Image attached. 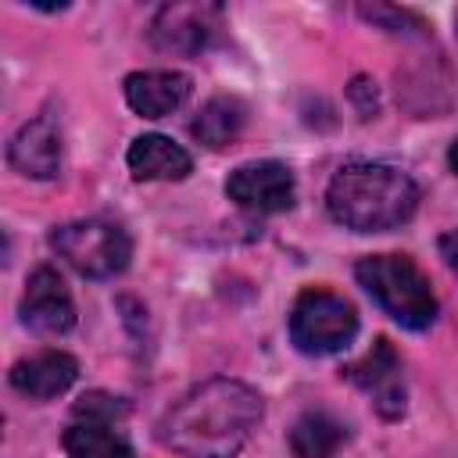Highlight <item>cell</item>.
<instances>
[{"label": "cell", "instance_id": "12", "mask_svg": "<svg viewBox=\"0 0 458 458\" xmlns=\"http://www.w3.org/2000/svg\"><path fill=\"white\" fill-rule=\"evenodd\" d=\"M190 97V79L182 72H132L125 79V104L140 118H165L179 111Z\"/></svg>", "mask_w": 458, "mask_h": 458}, {"label": "cell", "instance_id": "15", "mask_svg": "<svg viewBox=\"0 0 458 458\" xmlns=\"http://www.w3.org/2000/svg\"><path fill=\"white\" fill-rule=\"evenodd\" d=\"M347 440V426L329 411H304L290 426L293 458H333Z\"/></svg>", "mask_w": 458, "mask_h": 458}, {"label": "cell", "instance_id": "17", "mask_svg": "<svg viewBox=\"0 0 458 458\" xmlns=\"http://www.w3.org/2000/svg\"><path fill=\"white\" fill-rule=\"evenodd\" d=\"M129 411V404L122 397H111V394H86L79 404H75V415L79 419H97V422H114Z\"/></svg>", "mask_w": 458, "mask_h": 458}, {"label": "cell", "instance_id": "6", "mask_svg": "<svg viewBox=\"0 0 458 458\" xmlns=\"http://www.w3.org/2000/svg\"><path fill=\"white\" fill-rule=\"evenodd\" d=\"M344 376L365 397H372V408L383 419H401L404 415V369H401V358H397V351L386 336H379L365 358L351 361L344 369Z\"/></svg>", "mask_w": 458, "mask_h": 458}, {"label": "cell", "instance_id": "5", "mask_svg": "<svg viewBox=\"0 0 458 458\" xmlns=\"http://www.w3.org/2000/svg\"><path fill=\"white\" fill-rule=\"evenodd\" d=\"M354 333H358V315L351 301L322 286H308L304 293H297L290 308V340L297 344L301 354H315V358L336 354L354 340Z\"/></svg>", "mask_w": 458, "mask_h": 458}, {"label": "cell", "instance_id": "11", "mask_svg": "<svg viewBox=\"0 0 458 458\" xmlns=\"http://www.w3.org/2000/svg\"><path fill=\"white\" fill-rule=\"evenodd\" d=\"M79 376V361L64 351H39L32 358H21L14 361L11 369V386L21 394V397H32V401H50L57 394H64Z\"/></svg>", "mask_w": 458, "mask_h": 458}, {"label": "cell", "instance_id": "16", "mask_svg": "<svg viewBox=\"0 0 458 458\" xmlns=\"http://www.w3.org/2000/svg\"><path fill=\"white\" fill-rule=\"evenodd\" d=\"M64 451L68 458H136L129 440L97 419H75L64 429Z\"/></svg>", "mask_w": 458, "mask_h": 458}, {"label": "cell", "instance_id": "7", "mask_svg": "<svg viewBox=\"0 0 458 458\" xmlns=\"http://www.w3.org/2000/svg\"><path fill=\"white\" fill-rule=\"evenodd\" d=\"M229 200H236L247 211L276 215L293 204V172L283 161H247L225 179Z\"/></svg>", "mask_w": 458, "mask_h": 458}, {"label": "cell", "instance_id": "1", "mask_svg": "<svg viewBox=\"0 0 458 458\" xmlns=\"http://www.w3.org/2000/svg\"><path fill=\"white\" fill-rule=\"evenodd\" d=\"M261 394L240 379H208L175 401L161 422L157 440L182 458H236L261 422Z\"/></svg>", "mask_w": 458, "mask_h": 458}, {"label": "cell", "instance_id": "13", "mask_svg": "<svg viewBox=\"0 0 458 458\" xmlns=\"http://www.w3.org/2000/svg\"><path fill=\"white\" fill-rule=\"evenodd\" d=\"M125 161H129L132 179H143V182H150V179L175 182V179H186L193 172V157L179 143H172L168 136H161V132L136 136L129 143Z\"/></svg>", "mask_w": 458, "mask_h": 458}, {"label": "cell", "instance_id": "19", "mask_svg": "<svg viewBox=\"0 0 458 458\" xmlns=\"http://www.w3.org/2000/svg\"><path fill=\"white\" fill-rule=\"evenodd\" d=\"M447 165H451V172L458 175V140H454V143L447 147Z\"/></svg>", "mask_w": 458, "mask_h": 458}, {"label": "cell", "instance_id": "8", "mask_svg": "<svg viewBox=\"0 0 458 458\" xmlns=\"http://www.w3.org/2000/svg\"><path fill=\"white\" fill-rule=\"evenodd\" d=\"M21 322L32 329V333H43V336H61L75 326V304H72V293L64 286V279L50 268V265H39L29 283H25V293H21Z\"/></svg>", "mask_w": 458, "mask_h": 458}, {"label": "cell", "instance_id": "2", "mask_svg": "<svg viewBox=\"0 0 458 458\" xmlns=\"http://www.w3.org/2000/svg\"><path fill=\"white\" fill-rule=\"evenodd\" d=\"M329 215L354 233H383L404 225L419 208V186L408 172L379 161L344 165L326 190Z\"/></svg>", "mask_w": 458, "mask_h": 458}, {"label": "cell", "instance_id": "14", "mask_svg": "<svg viewBox=\"0 0 458 458\" xmlns=\"http://www.w3.org/2000/svg\"><path fill=\"white\" fill-rule=\"evenodd\" d=\"M243 125H247V107H243L240 97H211V100L197 111L190 132H193L208 150H222V147H229V143L243 132Z\"/></svg>", "mask_w": 458, "mask_h": 458}, {"label": "cell", "instance_id": "9", "mask_svg": "<svg viewBox=\"0 0 458 458\" xmlns=\"http://www.w3.org/2000/svg\"><path fill=\"white\" fill-rule=\"evenodd\" d=\"M215 18H218V7L172 4V7L157 11V18L150 25V39H154V47L172 50V54H200L211 39Z\"/></svg>", "mask_w": 458, "mask_h": 458}, {"label": "cell", "instance_id": "3", "mask_svg": "<svg viewBox=\"0 0 458 458\" xmlns=\"http://www.w3.org/2000/svg\"><path fill=\"white\" fill-rule=\"evenodd\" d=\"M361 290L404 329H426L437 318V293L422 268L404 254H369L354 265Z\"/></svg>", "mask_w": 458, "mask_h": 458}, {"label": "cell", "instance_id": "4", "mask_svg": "<svg viewBox=\"0 0 458 458\" xmlns=\"http://www.w3.org/2000/svg\"><path fill=\"white\" fill-rule=\"evenodd\" d=\"M50 247L57 250V258H64V265H72L86 279H111L125 272L132 258L129 233L107 218L64 222L50 233Z\"/></svg>", "mask_w": 458, "mask_h": 458}, {"label": "cell", "instance_id": "18", "mask_svg": "<svg viewBox=\"0 0 458 458\" xmlns=\"http://www.w3.org/2000/svg\"><path fill=\"white\" fill-rule=\"evenodd\" d=\"M440 258H444V265L458 276V229H447V233L440 236Z\"/></svg>", "mask_w": 458, "mask_h": 458}, {"label": "cell", "instance_id": "10", "mask_svg": "<svg viewBox=\"0 0 458 458\" xmlns=\"http://www.w3.org/2000/svg\"><path fill=\"white\" fill-rule=\"evenodd\" d=\"M7 161H11L14 172H21L29 179H54L61 172V132H57V125L47 114L25 122L11 136Z\"/></svg>", "mask_w": 458, "mask_h": 458}]
</instances>
